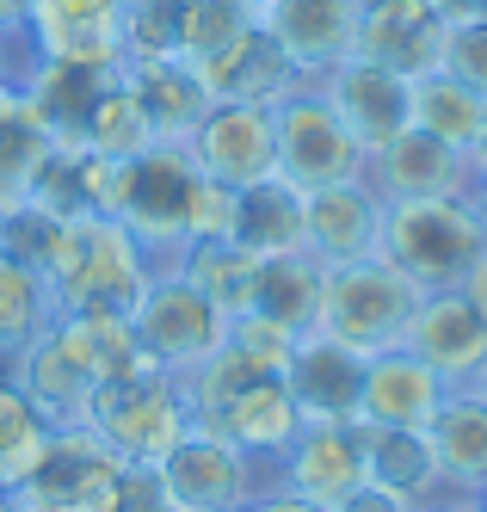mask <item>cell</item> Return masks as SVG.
I'll list each match as a JSON object with an SVG mask.
<instances>
[{
  "label": "cell",
  "instance_id": "obj_1",
  "mask_svg": "<svg viewBox=\"0 0 487 512\" xmlns=\"http://www.w3.org/2000/svg\"><path fill=\"white\" fill-rule=\"evenodd\" d=\"M167 266H173V253L148 247L118 216L87 210V216H68L62 223L50 260H44V284L56 297V315H68V309H136L142 290Z\"/></svg>",
  "mask_w": 487,
  "mask_h": 512
},
{
  "label": "cell",
  "instance_id": "obj_2",
  "mask_svg": "<svg viewBox=\"0 0 487 512\" xmlns=\"http://www.w3.org/2000/svg\"><path fill=\"white\" fill-rule=\"evenodd\" d=\"M487 229L469 198H389L383 204V260L420 290H457L481 260Z\"/></svg>",
  "mask_w": 487,
  "mask_h": 512
},
{
  "label": "cell",
  "instance_id": "obj_3",
  "mask_svg": "<svg viewBox=\"0 0 487 512\" xmlns=\"http://www.w3.org/2000/svg\"><path fill=\"white\" fill-rule=\"evenodd\" d=\"M414 303H420V290L407 284L383 253L352 260V266H321V303H315L309 334L340 340L358 358H377V352L401 346V327L414 315Z\"/></svg>",
  "mask_w": 487,
  "mask_h": 512
},
{
  "label": "cell",
  "instance_id": "obj_4",
  "mask_svg": "<svg viewBox=\"0 0 487 512\" xmlns=\"http://www.w3.org/2000/svg\"><path fill=\"white\" fill-rule=\"evenodd\" d=\"M87 426L124 463H148V469H155L173 445H185V432H192L198 420H192V401H185V383L155 371V364H142V371L93 389Z\"/></svg>",
  "mask_w": 487,
  "mask_h": 512
},
{
  "label": "cell",
  "instance_id": "obj_5",
  "mask_svg": "<svg viewBox=\"0 0 487 512\" xmlns=\"http://www.w3.org/2000/svg\"><path fill=\"white\" fill-rule=\"evenodd\" d=\"M130 321H136L142 358L155 364V371H167V377H192L198 364L222 346V334H229V315H222L179 266L155 272V284L142 290V303L130 309Z\"/></svg>",
  "mask_w": 487,
  "mask_h": 512
},
{
  "label": "cell",
  "instance_id": "obj_6",
  "mask_svg": "<svg viewBox=\"0 0 487 512\" xmlns=\"http://www.w3.org/2000/svg\"><path fill=\"white\" fill-rule=\"evenodd\" d=\"M155 475H161L173 512H241L259 494L278 488V463L247 457V451L229 445V438H216L204 426L185 432V445H173L155 463Z\"/></svg>",
  "mask_w": 487,
  "mask_h": 512
},
{
  "label": "cell",
  "instance_id": "obj_7",
  "mask_svg": "<svg viewBox=\"0 0 487 512\" xmlns=\"http://www.w3.org/2000/svg\"><path fill=\"white\" fill-rule=\"evenodd\" d=\"M198 192V167L185 161V149H148L136 161H111L105 179V210L124 229H136L148 247L161 253H185V204Z\"/></svg>",
  "mask_w": 487,
  "mask_h": 512
},
{
  "label": "cell",
  "instance_id": "obj_8",
  "mask_svg": "<svg viewBox=\"0 0 487 512\" xmlns=\"http://www.w3.org/2000/svg\"><path fill=\"white\" fill-rule=\"evenodd\" d=\"M278 118V173L296 192L346 186V179H370V149L346 130V118L321 99V87H296L290 99L272 105Z\"/></svg>",
  "mask_w": 487,
  "mask_h": 512
},
{
  "label": "cell",
  "instance_id": "obj_9",
  "mask_svg": "<svg viewBox=\"0 0 487 512\" xmlns=\"http://www.w3.org/2000/svg\"><path fill=\"white\" fill-rule=\"evenodd\" d=\"M124 457L105 445L93 426H62L50 432V451L25 475L19 500H37V506H56V512H105L111 494L124 482Z\"/></svg>",
  "mask_w": 487,
  "mask_h": 512
},
{
  "label": "cell",
  "instance_id": "obj_10",
  "mask_svg": "<svg viewBox=\"0 0 487 512\" xmlns=\"http://www.w3.org/2000/svg\"><path fill=\"white\" fill-rule=\"evenodd\" d=\"M185 161L216 186H259L278 173V118L272 105H210L204 124L185 142Z\"/></svg>",
  "mask_w": 487,
  "mask_h": 512
},
{
  "label": "cell",
  "instance_id": "obj_11",
  "mask_svg": "<svg viewBox=\"0 0 487 512\" xmlns=\"http://www.w3.org/2000/svg\"><path fill=\"white\" fill-rule=\"evenodd\" d=\"M364 0H259V31L290 56V68L315 87L358 50Z\"/></svg>",
  "mask_w": 487,
  "mask_h": 512
},
{
  "label": "cell",
  "instance_id": "obj_12",
  "mask_svg": "<svg viewBox=\"0 0 487 512\" xmlns=\"http://www.w3.org/2000/svg\"><path fill=\"white\" fill-rule=\"evenodd\" d=\"M25 44L37 62L124 68V0H31Z\"/></svg>",
  "mask_w": 487,
  "mask_h": 512
},
{
  "label": "cell",
  "instance_id": "obj_13",
  "mask_svg": "<svg viewBox=\"0 0 487 512\" xmlns=\"http://www.w3.org/2000/svg\"><path fill=\"white\" fill-rule=\"evenodd\" d=\"M401 352H414L444 389H469L487 364V321L457 297V290H432L414 303L401 327Z\"/></svg>",
  "mask_w": 487,
  "mask_h": 512
},
{
  "label": "cell",
  "instance_id": "obj_14",
  "mask_svg": "<svg viewBox=\"0 0 487 512\" xmlns=\"http://www.w3.org/2000/svg\"><path fill=\"white\" fill-rule=\"evenodd\" d=\"M444 31H451V19H444L432 0H364L352 56L389 68L401 81H420L444 56Z\"/></svg>",
  "mask_w": 487,
  "mask_h": 512
},
{
  "label": "cell",
  "instance_id": "obj_15",
  "mask_svg": "<svg viewBox=\"0 0 487 512\" xmlns=\"http://www.w3.org/2000/svg\"><path fill=\"white\" fill-rule=\"evenodd\" d=\"M278 488L303 494L327 512H340L358 488H364V445H358V420L340 426V420H303L296 445L284 451L278 463Z\"/></svg>",
  "mask_w": 487,
  "mask_h": 512
},
{
  "label": "cell",
  "instance_id": "obj_16",
  "mask_svg": "<svg viewBox=\"0 0 487 512\" xmlns=\"http://www.w3.org/2000/svg\"><path fill=\"white\" fill-rule=\"evenodd\" d=\"M383 192L370 179H346V186L303 192V235L321 266H352L383 253Z\"/></svg>",
  "mask_w": 487,
  "mask_h": 512
},
{
  "label": "cell",
  "instance_id": "obj_17",
  "mask_svg": "<svg viewBox=\"0 0 487 512\" xmlns=\"http://www.w3.org/2000/svg\"><path fill=\"white\" fill-rule=\"evenodd\" d=\"M370 186L383 198H469L475 192V161L451 142L407 124L370 155Z\"/></svg>",
  "mask_w": 487,
  "mask_h": 512
},
{
  "label": "cell",
  "instance_id": "obj_18",
  "mask_svg": "<svg viewBox=\"0 0 487 512\" xmlns=\"http://www.w3.org/2000/svg\"><path fill=\"white\" fill-rule=\"evenodd\" d=\"M198 81H204L210 105H278V99H290L303 87V75H296L290 56L259 31V19L241 31V38L222 44L216 56L198 62Z\"/></svg>",
  "mask_w": 487,
  "mask_h": 512
},
{
  "label": "cell",
  "instance_id": "obj_19",
  "mask_svg": "<svg viewBox=\"0 0 487 512\" xmlns=\"http://www.w3.org/2000/svg\"><path fill=\"white\" fill-rule=\"evenodd\" d=\"M315 87H321V99L346 118V130L364 142L370 155H377L389 136L407 130V81L389 75V68H377V62L352 56V62L333 68V75H321Z\"/></svg>",
  "mask_w": 487,
  "mask_h": 512
},
{
  "label": "cell",
  "instance_id": "obj_20",
  "mask_svg": "<svg viewBox=\"0 0 487 512\" xmlns=\"http://www.w3.org/2000/svg\"><path fill=\"white\" fill-rule=\"evenodd\" d=\"M284 389L296 395L303 420H340V426H352L358 420V401H364V358L352 346H340V340L303 334L296 352H290Z\"/></svg>",
  "mask_w": 487,
  "mask_h": 512
},
{
  "label": "cell",
  "instance_id": "obj_21",
  "mask_svg": "<svg viewBox=\"0 0 487 512\" xmlns=\"http://www.w3.org/2000/svg\"><path fill=\"white\" fill-rule=\"evenodd\" d=\"M204 432L229 438L235 451L247 457H266V463H284V451L296 445V432H303V408H296V395L284 389V377H259L247 383L241 395H229L210 420H198Z\"/></svg>",
  "mask_w": 487,
  "mask_h": 512
},
{
  "label": "cell",
  "instance_id": "obj_22",
  "mask_svg": "<svg viewBox=\"0 0 487 512\" xmlns=\"http://www.w3.org/2000/svg\"><path fill=\"white\" fill-rule=\"evenodd\" d=\"M444 389L426 364L414 352H377V358H364V401H358V420L370 426H407V432H426L432 414L444 408Z\"/></svg>",
  "mask_w": 487,
  "mask_h": 512
},
{
  "label": "cell",
  "instance_id": "obj_23",
  "mask_svg": "<svg viewBox=\"0 0 487 512\" xmlns=\"http://www.w3.org/2000/svg\"><path fill=\"white\" fill-rule=\"evenodd\" d=\"M358 445H364V488L401 500L407 512L444 494V475H438V457H432V438L426 432L358 420Z\"/></svg>",
  "mask_w": 487,
  "mask_h": 512
},
{
  "label": "cell",
  "instance_id": "obj_24",
  "mask_svg": "<svg viewBox=\"0 0 487 512\" xmlns=\"http://www.w3.org/2000/svg\"><path fill=\"white\" fill-rule=\"evenodd\" d=\"M50 340L74 358V371H81L93 389L99 383H118L130 371H142V346H136V321L130 309H68L50 321Z\"/></svg>",
  "mask_w": 487,
  "mask_h": 512
},
{
  "label": "cell",
  "instance_id": "obj_25",
  "mask_svg": "<svg viewBox=\"0 0 487 512\" xmlns=\"http://www.w3.org/2000/svg\"><path fill=\"white\" fill-rule=\"evenodd\" d=\"M0 371L25 389V401H31V408L44 414L56 432H62V426H87V414H93V383L74 371V358H68L50 334H37L25 352L0 358Z\"/></svg>",
  "mask_w": 487,
  "mask_h": 512
},
{
  "label": "cell",
  "instance_id": "obj_26",
  "mask_svg": "<svg viewBox=\"0 0 487 512\" xmlns=\"http://www.w3.org/2000/svg\"><path fill=\"white\" fill-rule=\"evenodd\" d=\"M124 81L142 99V112H148V124H155L161 149H185L192 130L204 124V112H210V93L198 81V68H185L173 56H161V62H124Z\"/></svg>",
  "mask_w": 487,
  "mask_h": 512
},
{
  "label": "cell",
  "instance_id": "obj_27",
  "mask_svg": "<svg viewBox=\"0 0 487 512\" xmlns=\"http://www.w3.org/2000/svg\"><path fill=\"white\" fill-rule=\"evenodd\" d=\"M111 75L118 68H81V62H37L19 75V93L31 99V112L44 118V130L56 142H81L87 130V112H93V99L111 87Z\"/></svg>",
  "mask_w": 487,
  "mask_h": 512
},
{
  "label": "cell",
  "instance_id": "obj_28",
  "mask_svg": "<svg viewBox=\"0 0 487 512\" xmlns=\"http://www.w3.org/2000/svg\"><path fill=\"white\" fill-rule=\"evenodd\" d=\"M426 438H432V457H438L444 488L475 500V488L487 482V401L469 395V389H451V395H444V408L432 414Z\"/></svg>",
  "mask_w": 487,
  "mask_h": 512
},
{
  "label": "cell",
  "instance_id": "obj_29",
  "mask_svg": "<svg viewBox=\"0 0 487 512\" xmlns=\"http://www.w3.org/2000/svg\"><path fill=\"white\" fill-rule=\"evenodd\" d=\"M173 266L192 278L229 321L253 315V303H259V266H266L253 247H241V241H185V253H179Z\"/></svg>",
  "mask_w": 487,
  "mask_h": 512
},
{
  "label": "cell",
  "instance_id": "obj_30",
  "mask_svg": "<svg viewBox=\"0 0 487 512\" xmlns=\"http://www.w3.org/2000/svg\"><path fill=\"white\" fill-rule=\"evenodd\" d=\"M407 124L469 155V149H475V136H481V124H487V99H481L475 87H463L457 75L432 68V75L407 81Z\"/></svg>",
  "mask_w": 487,
  "mask_h": 512
},
{
  "label": "cell",
  "instance_id": "obj_31",
  "mask_svg": "<svg viewBox=\"0 0 487 512\" xmlns=\"http://www.w3.org/2000/svg\"><path fill=\"white\" fill-rule=\"evenodd\" d=\"M235 241L253 247L259 260H278V253H309V235H303V192H296L284 173L247 186V192H241Z\"/></svg>",
  "mask_w": 487,
  "mask_h": 512
},
{
  "label": "cell",
  "instance_id": "obj_32",
  "mask_svg": "<svg viewBox=\"0 0 487 512\" xmlns=\"http://www.w3.org/2000/svg\"><path fill=\"white\" fill-rule=\"evenodd\" d=\"M81 142H87L99 161H136V155H148V149H161V142H155V124H148V112H142V99H136L130 81H124V68H118V75H111V87L93 99Z\"/></svg>",
  "mask_w": 487,
  "mask_h": 512
},
{
  "label": "cell",
  "instance_id": "obj_33",
  "mask_svg": "<svg viewBox=\"0 0 487 512\" xmlns=\"http://www.w3.org/2000/svg\"><path fill=\"white\" fill-rule=\"evenodd\" d=\"M50 321H56V297H50L44 272L0 247V358H13L37 334H50Z\"/></svg>",
  "mask_w": 487,
  "mask_h": 512
},
{
  "label": "cell",
  "instance_id": "obj_34",
  "mask_svg": "<svg viewBox=\"0 0 487 512\" xmlns=\"http://www.w3.org/2000/svg\"><path fill=\"white\" fill-rule=\"evenodd\" d=\"M50 142H56V136L44 130V118L31 112V99H25L19 87L0 93V210L25 204L31 173H37V161H44Z\"/></svg>",
  "mask_w": 487,
  "mask_h": 512
},
{
  "label": "cell",
  "instance_id": "obj_35",
  "mask_svg": "<svg viewBox=\"0 0 487 512\" xmlns=\"http://www.w3.org/2000/svg\"><path fill=\"white\" fill-rule=\"evenodd\" d=\"M315 303H321V260L315 253H278V260L259 266L253 315H272L278 327H290V334H309Z\"/></svg>",
  "mask_w": 487,
  "mask_h": 512
},
{
  "label": "cell",
  "instance_id": "obj_36",
  "mask_svg": "<svg viewBox=\"0 0 487 512\" xmlns=\"http://www.w3.org/2000/svg\"><path fill=\"white\" fill-rule=\"evenodd\" d=\"M50 420L25 401V389L0 371V488H25V475L44 463V451H50Z\"/></svg>",
  "mask_w": 487,
  "mask_h": 512
},
{
  "label": "cell",
  "instance_id": "obj_37",
  "mask_svg": "<svg viewBox=\"0 0 487 512\" xmlns=\"http://www.w3.org/2000/svg\"><path fill=\"white\" fill-rule=\"evenodd\" d=\"M259 19V0H185L179 13V62L198 68L204 56H216L229 38H241V31Z\"/></svg>",
  "mask_w": 487,
  "mask_h": 512
},
{
  "label": "cell",
  "instance_id": "obj_38",
  "mask_svg": "<svg viewBox=\"0 0 487 512\" xmlns=\"http://www.w3.org/2000/svg\"><path fill=\"white\" fill-rule=\"evenodd\" d=\"M179 13H185V0H124V62L173 56L179 50Z\"/></svg>",
  "mask_w": 487,
  "mask_h": 512
},
{
  "label": "cell",
  "instance_id": "obj_39",
  "mask_svg": "<svg viewBox=\"0 0 487 512\" xmlns=\"http://www.w3.org/2000/svg\"><path fill=\"white\" fill-rule=\"evenodd\" d=\"M235 223H241V192L198 173V192L185 204V241H235Z\"/></svg>",
  "mask_w": 487,
  "mask_h": 512
},
{
  "label": "cell",
  "instance_id": "obj_40",
  "mask_svg": "<svg viewBox=\"0 0 487 512\" xmlns=\"http://www.w3.org/2000/svg\"><path fill=\"white\" fill-rule=\"evenodd\" d=\"M444 75H457L463 87H475L487 99V19H463L444 31V56H438Z\"/></svg>",
  "mask_w": 487,
  "mask_h": 512
},
{
  "label": "cell",
  "instance_id": "obj_41",
  "mask_svg": "<svg viewBox=\"0 0 487 512\" xmlns=\"http://www.w3.org/2000/svg\"><path fill=\"white\" fill-rule=\"evenodd\" d=\"M105 512H173V500H167V488H161L155 469H148V463H130Z\"/></svg>",
  "mask_w": 487,
  "mask_h": 512
},
{
  "label": "cell",
  "instance_id": "obj_42",
  "mask_svg": "<svg viewBox=\"0 0 487 512\" xmlns=\"http://www.w3.org/2000/svg\"><path fill=\"white\" fill-rule=\"evenodd\" d=\"M457 297H463V303H469V309H475V315L487 321V247H481V260H475V266L463 272V284H457Z\"/></svg>",
  "mask_w": 487,
  "mask_h": 512
},
{
  "label": "cell",
  "instance_id": "obj_43",
  "mask_svg": "<svg viewBox=\"0 0 487 512\" xmlns=\"http://www.w3.org/2000/svg\"><path fill=\"white\" fill-rule=\"evenodd\" d=\"M25 68H31V44H25V38H19V44H0V93L19 87Z\"/></svg>",
  "mask_w": 487,
  "mask_h": 512
},
{
  "label": "cell",
  "instance_id": "obj_44",
  "mask_svg": "<svg viewBox=\"0 0 487 512\" xmlns=\"http://www.w3.org/2000/svg\"><path fill=\"white\" fill-rule=\"evenodd\" d=\"M253 512H327V506H315V500H303V494H290V488H272V494L253 500Z\"/></svg>",
  "mask_w": 487,
  "mask_h": 512
},
{
  "label": "cell",
  "instance_id": "obj_45",
  "mask_svg": "<svg viewBox=\"0 0 487 512\" xmlns=\"http://www.w3.org/2000/svg\"><path fill=\"white\" fill-rule=\"evenodd\" d=\"M25 13H31V0H0V44L25 38Z\"/></svg>",
  "mask_w": 487,
  "mask_h": 512
},
{
  "label": "cell",
  "instance_id": "obj_46",
  "mask_svg": "<svg viewBox=\"0 0 487 512\" xmlns=\"http://www.w3.org/2000/svg\"><path fill=\"white\" fill-rule=\"evenodd\" d=\"M340 512H407V506H401V500H389V494H377V488H358Z\"/></svg>",
  "mask_w": 487,
  "mask_h": 512
},
{
  "label": "cell",
  "instance_id": "obj_47",
  "mask_svg": "<svg viewBox=\"0 0 487 512\" xmlns=\"http://www.w3.org/2000/svg\"><path fill=\"white\" fill-rule=\"evenodd\" d=\"M438 13L451 19V25H463V19H487V0H438Z\"/></svg>",
  "mask_w": 487,
  "mask_h": 512
},
{
  "label": "cell",
  "instance_id": "obj_48",
  "mask_svg": "<svg viewBox=\"0 0 487 512\" xmlns=\"http://www.w3.org/2000/svg\"><path fill=\"white\" fill-rule=\"evenodd\" d=\"M414 512H475V500H469V494H451V488H444L438 500H426V506H414Z\"/></svg>",
  "mask_w": 487,
  "mask_h": 512
},
{
  "label": "cell",
  "instance_id": "obj_49",
  "mask_svg": "<svg viewBox=\"0 0 487 512\" xmlns=\"http://www.w3.org/2000/svg\"><path fill=\"white\" fill-rule=\"evenodd\" d=\"M469 204H475V216H481V229H487V173L475 179V192H469Z\"/></svg>",
  "mask_w": 487,
  "mask_h": 512
},
{
  "label": "cell",
  "instance_id": "obj_50",
  "mask_svg": "<svg viewBox=\"0 0 487 512\" xmlns=\"http://www.w3.org/2000/svg\"><path fill=\"white\" fill-rule=\"evenodd\" d=\"M469 161H475V179L487 173V124H481V136H475V149H469Z\"/></svg>",
  "mask_w": 487,
  "mask_h": 512
},
{
  "label": "cell",
  "instance_id": "obj_51",
  "mask_svg": "<svg viewBox=\"0 0 487 512\" xmlns=\"http://www.w3.org/2000/svg\"><path fill=\"white\" fill-rule=\"evenodd\" d=\"M13 512H56V506H37V500H13Z\"/></svg>",
  "mask_w": 487,
  "mask_h": 512
},
{
  "label": "cell",
  "instance_id": "obj_52",
  "mask_svg": "<svg viewBox=\"0 0 487 512\" xmlns=\"http://www.w3.org/2000/svg\"><path fill=\"white\" fill-rule=\"evenodd\" d=\"M469 395H481V401H487V364H481V377L469 383Z\"/></svg>",
  "mask_w": 487,
  "mask_h": 512
},
{
  "label": "cell",
  "instance_id": "obj_53",
  "mask_svg": "<svg viewBox=\"0 0 487 512\" xmlns=\"http://www.w3.org/2000/svg\"><path fill=\"white\" fill-rule=\"evenodd\" d=\"M13 500H19V494H13V488H0V512H13Z\"/></svg>",
  "mask_w": 487,
  "mask_h": 512
},
{
  "label": "cell",
  "instance_id": "obj_54",
  "mask_svg": "<svg viewBox=\"0 0 487 512\" xmlns=\"http://www.w3.org/2000/svg\"><path fill=\"white\" fill-rule=\"evenodd\" d=\"M475 512H487V482H481V488H475Z\"/></svg>",
  "mask_w": 487,
  "mask_h": 512
},
{
  "label": "cell",
  "instance_id": "obj_55",
  "mask_svg": "<svg viewBox=\"0 0 487 512\" xmlns=\"http://www.w3.org/2000/svg\"><path fill=\"white\" fill-rule=\"evenodd\" d=\"M241 512H253V506H241Z\"/></svg>",
  "mask_w": 487,
  "mask_h": 512
},
{
  "label": "cell",
  "instance_id": "obj_56",
  "mask_svg": "<svg viewBox=\"0 0 487 512\" xmlns=\"http://www.w3.org/2000/svg\"><path fill=\"white\" fill-rule=\"evenodd\" d=\"M432 7H438V0H432Z\"/></svg>",
  "mask_w": 487,
  "mask_h": 512
}]
</instances>
